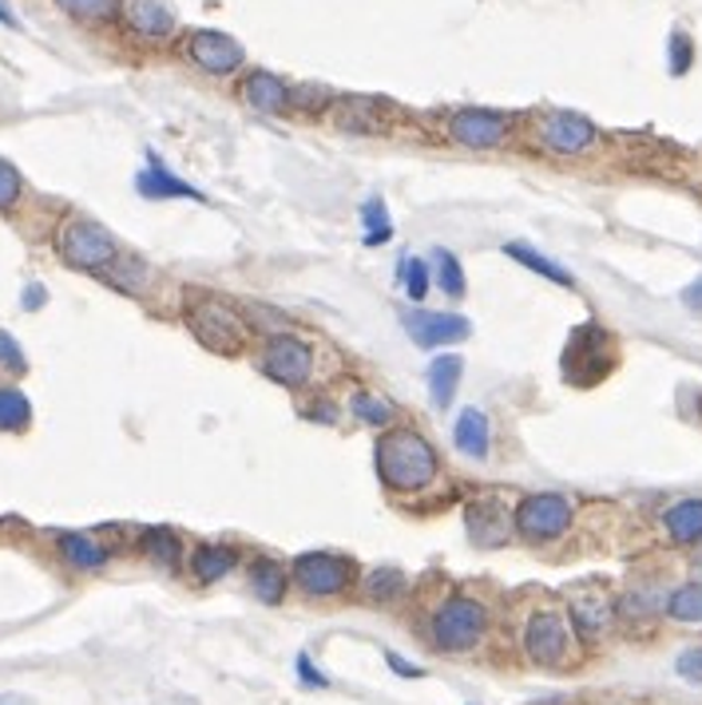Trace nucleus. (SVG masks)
I'll return each instance as SVG.
<instances>
[{
	"mask_svg": "<svg viewBox=\"0 0 702 705\" xmlns=\"http://www.w3.org/2000/svg\"><path fill=\"white\" fill-rule=\"evenodd\" d=\"M385 666H390L398 677H409V682H417V677H425V670H421L417 662H405L401 654H393V650L385 654Z\"/></svg>",
	"mask_w": 702,
	"mask_h": 705,
	"instance_id": "obj_42",
	"label": "nucleus"
},
{
	"mask_svg": "<svg viewBox=\"0 0 702 705\" xmlns=\"http://www.w3.org/2000/svg\"><path fill=\"white\" fill-rule=\"evenodd\" d=\"M686 567H691V574H694V579H699V583H702V543L691 551V559H686Z\"/></svg>",
	"mask_w": 702,
	"mask_h": 705,
	"instance_id": "obj_46",
	"label": "nucleus"
},
{
	"mask_svg": "<svg viewBox=\"0 0 702 705\" xmlns=\"http://www.w3.org/2000/svg\"><path fill=\"white\" fill-rule=\"evenodd\" d=\"M516 536L528 547H544L564 539L576 527V504L564 491H531L516 504Z\"/></svg>",
	"mask_w": 702,
	"mask_h": 705,
	"instance_id": "obj_7",
	"label": "nucleus"
},
{
	"mask_svg": "<svg viewBox=\"0 0 702 705\" xmlns=\"http://www.w3.org/2000/svg\"><path fill=\"white\" fill-rule=\"evenodd\" d=\"M531 132H536V143H540L548 155H560V159H588V155L599 151V143H603V132H599L588 115L564 112V107H548V112L536 115Z\"/></svg>",
	"mask_w": 702,
	"mask_h": 705,
	"instance_id": "obj_10",
	"label": "nucleus"
},
{
	"mask_svg": "<svg viewBox=\"0 0 702 705\" xmlns=\"http://www.w3.org/2000/svg\"><path fill=\"white\" fill-rule=\"evenodd\" d=\"M238 95H242V104H247L250 112H262V115H275L290 107V84L278 80L275 72H266V68H255V72L242 80Z\"/></svg>",
	"mask_w": 702,
	"mask_h": 705,
	"instance_id": "obj_17",
	"label": "nucleus"
},
{
	"mask_svg": "<svg viewBox=\"0 0 702 705\" xmlns=\"http://www.w3.org/2000/svg\"><path fill=\"white\" fill-rule=\"evenodd\" d=\"M663 619L679 622V626H702V583L699 579H686V583L667 591Z\"/></svg>",
	"mask_w": 702,
	"mask_h": 705,
	"instance_id": "obj_27",
	"label": "nucleus"
},
{
	"mask_svg": "<svg viewBox=\"0 0 702 705\" xmlns=\"http://www.w3.org/2000/svg\"><path fill=\"white\" fill-rule=\"evenodd\" d=\"M135 190H140L143 198H190V203H207L199 187H190V183L175 179L172 170L163 167L155 155L147 159V167L135 175Z\"/></svg>",
	"mask_w": 702,
	"mask_h": 705,
	"instance_id": "obj_19",
	"label": "nucleus"
},
{
	"mask_svg": "<svg viewBox=\"0 0 702 705\" xmlns=\"http://www.w3.org/2000/svg\"><path fill=\"white\" fill-rule=\"evenodd\" d=\"M187 56H190V64L199 68V72H207V75H235L238 68L247 64L242 44H238L235 37H227V32H215V29L190 32Z\"/></svg>",
	"mask_w": 702,
	"mask_h": 705,
	"instance_id": "obj_14",
	"label": "nucleus"
},
{
	"mask_svg": "<svg viewBox=\"0 0 702 705\" xmlns=\"http://www.w3.org/2000/svg\"><path fill=\"white\" fill-rule=\"evenodd\" d=\"M238 567V551L230 543H199L190 551V579L195 583H219Z\"/></svg>",
	"mask_w": 702,
	"mask_h": 705,
	"instance_id": "obj_22",
	"label": "nucleus"
},
{
	"mask_svg": "<svg viewBox=\"0 0 702 705\" xmlns=\"http://www.w3.org/2000/svg\"><path fill=\"white\" fill-rule=\"evenodd\" d=\"M140 551L152 559L155 567H163V571H175V567L183 563V543L172 527H147L140 536Z\"/></svg>",
	"mask_w": 702,
	"mask_h": 705,
	"instance_id": "obj_30",
	"label": "nucleus"
},
{
	"mask_svg": "<svg viewBox=\"0 0 702 705\" xmlns=\"http://www.w3.org/2000/svg\"><path fill=\"white\" fill-rule=\"evenodd\" d=\"M433 278H437V290L445 293V298L461 301L468 293V278H465V266H461V258L453 255V250H445L441 246L437 255H433Z\"/></svg>",
	"mask_w": 702,
	"mask_h": 705,
	"instance_id": "obj_31",
	"label": "nucleus"
},
{
	"mask_svg": "<svg viewBox=\"0 0 702 705\" xmlns=\"http://www.w3.org/2000/svg\"><path fill=\"white\" fill-rule=\"evenodd\" d=\"M361 599L365 602H378V606H393L401 594L409 591V579L405 571L398 567H378V571H365L361 574Z\"/></svg>",
	"mask_w": 702,
	"mask_h": 705,
	"instance_id": "obj_28",
	"label": "nucleus"
},
{
	"mask_svg": "<svg viewBox=\"0 0 702 705\" xmlns=\"http://www.w3.org/2000/svg\"><path fill=\"white\" fill-rule=\"evenodd\" d=\"M504 255L513 258V262H520L524 270L540 273L544 282L564 286V290H576V278H571V270H564L560 262H551V258L540 255V250H531L528 242H508V246H504Z\"/></svg>",
	"mask_w": 702,
	"mask_h": 705,
	"instance_id": "obj_26",
	"label": "nucleus"
},
{
	"mask_svg": "<svg viewBox=\"0 0 702 705\" xmlns=\"http://www.w3.org/2000/svg\"><path fill=\"white\" fill-rule=\"evenodd\" d=\"M60 556L68 559V567H76V571H104L112 551H107L104 543H95L92 536L68 531V536H60Z\"/></svg>",
	"mask_w": 702,
	"mask_h": 705,
	"instance_id": "obj_29",
	"label": "nucleus"
},
{
	"mask_svg": "<svg viewBox=\"0 0 702 705\" xmlns=\"http://www.w3.org/2000/svg\"><path fill=\"white\" fill-rule=\"evenodd\" d=\"M187 330L195 333L203 349L219 353V357H238L250 345V318L238 313L230 301L195 293L187 301Z\"/></svg>",
	"mask_w": 702,
	"mask_h": 705,
	"instance_id": "obj_4",
	"label": "nucleus"
},
{
	"mask_svg": "<svg viewBox=\"0 0 702 705\" xmlns=\"http://www.w3.org/2000/svg\"><path fill=\"white\" fill-rule=\"evenodd\" d=\"M0 705H32V697H20V694H0Z\"/></svg>",
	"mask_w": 702,
	"mask_h": 705,
	"instance_id": "obj_47",
	"label": "nucleus"
},
{
	"mask_svg": "<svg viewBox=\"0 0 702 705\" xmlns=\"http://www.w3.org/2000/svg\"><path fill=\"white\" fill-rule=\"evenodd\" d=\"M0 365L9 369V373H24L29 369V357H24V349L17 345V338L0 330Z\"/></svg>",
	"mask_w": 702,
	"mask_h": 705,
	"instance_id": "obj_40",
	"label": "nucleus"
},
{
	"mask_svg": "<svg viewBox=\"0 0 702 705\" xmlns=\"http://www.w3.org/2000/svg\"><path fill=\"white\" fill-rule=\"evenodd\" d=\"M401 286L413 301H425L429 298V286H433V270H429L425 258H401Z\"/></svg>",
	"mask_w": 702,
	"mask_h": 705,
	"instance_id": "obj_36",
	"label": "nucleus"
},
{
	"mask_svg": "<svg viewBox=\"0 0 702 705\" xmlns=\"http://www.w3.org/2000/svg\"><path fill=\"white\" fill-rule=\"evenodd\" d=\"M56 9H64L68 17L76 20H92V24H100V20H115L120 17V0H56Z\"/></svg>",
	"mask_w": 702,
	"mask_h": 705,
	"instance_id": "obj_35",
	"label": "nucleus"
},
{
	"mask_svg": "<svg viewBox=\"0 0 702 705\" xmlns=\"http://www.w3.org/2000/svg\"><path fill=\"white\" fill-rule=\"evenodd\" d=\"M290 583L306 599H342V594H350L361 583V574L350 556H338V551H302L290 563Z\"/></svg>",
	"mask_w": 702,
	"mask_h": 705,
	"instance_id": "obj_9",
	"label": "nucleus"
},
{
	"mask_svg": "<svg viewBox=\"0 0 702 705\" xmlns=\"http://www.w3.org/2000/svg\"><path fill=\"white\" fill-rule=\"evenodd\" d=\"M461 376H465V357H456V353H441V357L429 361V401L437 408L453 405Z\"/></svg>",
	"mask_w": 702,
	"mask_h": 705,
	"instance_id": "obj_23",
	"label": "nucleus"
},
{
	"mask_svg": "<svg viewBox=\"0 0 702 705\" xmlns=\"http://www.w3.org/2000/svg\"><path fill=\"white\" fill-rule=\"evenodd\" d=\"M247 583L262 606H278L286 599V587H290V567L275 556H255L247 567Z\"/></svg>",
	"mask_w": 702,
	"mask_h": 705,
	"instance_id": "obj_18",
	"label": "nucleus"
},
{
	"mask_svg": "<svg viewBox=\"0 0 702 705\" xmlns=\"http://www.w3.org/2000/svg\"><path fill=\"white\" fill-rule=\"evenodd\" d=\"M333 127L345 135H378L385 132V120H381V107L373 100H338V112H333Z\"/></svg>",
	"mask_w": 702,
	"mask_h": 705,
	"instance_id": "obj_24",
	"label": "nucleus"
},
{
	"mask_svg": "<svg viewBox=\"0 0 702 705\" xmlns=\"http://www.w3.org/2000/svg\"><path fill=\"white\" fill-rule=\"evenodd\" d=\"M350 416L358 424H365V428H393V408L370 388H358L350 396Z\"/></svg>",
	"mask_w": 702,
	"mask_h": 705,
	"instance_id": "obj_32",
	"label": "nucleus"
},
{
	"mask_svg": "<svg viewBox=\"0 0 702 705\" xmlns=\"http://www.w3.org/2000/svg\"><path fill=\"white\" fill-rule=\"evenodd\" d=\"M611 369H616V338H611L599 321H584L568 338V345H564V357H560L564 381L576 388H591L599 385Z\"/></svg>",
	"mask_w": 702,
	"mask_h": 705,
	"instance_id": "obj_5",
	"label": "nucleus"
},
{
	"mask_svg": "<svg viewBox=\"0 0 702 705\" xmlns=\"http://www.w3.org/2000/svg\"><path fill=\"white\" fill-rule=\"evenodd\" d=\"M453 444L456 452H465L468 460H488L493 452V424L481 408H465L453 424Z\"/></svg>",
	"mask_w": 702,
	"mask_h": 705,
	"instance_id": "obj_20",
	"label": "nucleus"
},
{
	"mask_svg": "<svg viewBox=\"0 0 702 705\" xmlns=\"http://www.w3.org/2000/svg\"><path fill=\"white\" fill-rule=\"evenodd\" d=\"M405 333L413 338V345L421 349H445L465 341L473 333V321L461 318V313H437V310H413L405 313Z\"/></svg>",
	"mask_w": 702,
	"mask_h": 705,
	"instance_id": "obj_15",
	"label": "nucleus"
},
{
	"mask_svg": "<svg viewBox=\"0 0 702 705\" xmlns=\"http://www.w3.org/2000/svg\"><path fill=\"white\" fill-rule=\"evenodd\" d=\"M513 115L493 112V107H461L448 115L445 135L465 151H493L513 139Z\"/></svg>",
	"mask_w": 702,
	"mask_h": 705,
	"instance_id": "obj_11",
	"label": "nucleus"
},
{
	"mask_svg": "<svg viewBox=\"0 0 702 705\" xmlns=\"http://www.w3.org/2000/svg\"><path fill=\"white\" fill-rule=\"evenodd\" d=\"M579 646L584 642L576 639V626H571L564 606H536V611H528V619L520 626V650L531 666L568 670L576 666Z\"/></svg>",
	"mask_w": 702,
	"mask_h": 705,
	"instance_id": "obj_3",
	"label": "nucleus"
},
{
	"mask_svg": "<svg viewBox=\"0 0 702 705\" xmlns=\"http://www.w3.org/2000/svg\"><path fill=\"white\" fill-rule=\"evenodd\" d=\"M691 64H694V40L683 29H674L671 40H667V68H671V75H686Z\"/></svg>",
	"mask_w": 702,
	"mask_h": 705,
	"instance_id": "obj_37",
	"label": "nucleus"
},
{
	"mask_svg": "<svg viewBox=\"0 0 702 705\" xmlns=\"http://www.w3.org/2000/svg\"><path fill=\"white\" fill-rule=\"evenodd\" d=\"M465 536L481 551H496L516 536V519L508 504L496 496H476L465 504Z\"/></svg>",
	"mask_w": 702,
	"mask_h": 705,
	"instance_id": "obj_13",
	"label": "nucleus"
},
{
	"mask_svg": "<svg viewBox=\"0 0 702 705\" xmlns=\"http://www.w3.org/2000/svg\"><path fill=\"white\" fill-rule=\"evenodd\" d=\"M674 674L686 677V682H702V642L686 646L679 659H674Z\"/></svg>",
	"mask_w": 702,
	"mask_h": 705,
	"instance_id": "obj_39",
	"label": "nucleus"
},
{
	"mask_svg": "<svg viewBox=\"0 0 702 705\" xmlns=\"http://www.w3.org/2000/svg\"><path fill=\"white\" fill-rule=\"evenodd\" d=\"M361 226H365V235H361V242L365 246H385L393 238V218L390 210H385V198H365L361 203Z\"/></svg>",
	"mask_w": 702,
	"mask_h": 705,
	"instance_id": "obj_33",
	"label": "nucleus"
},
{
	"mask_svg": "<svg viewBox=\"0 0 702 705\" xmlns=\"http://www.w3.org/2000/svg\"><path fill=\"white\" fill-rule=\"evenodd\" d=\"M488 622H493V614L476 594L453 591L429 611L425 639L441 654H468V650H476L488 639Z\"/></svg>",
	"mask_w": 702,
	"mask_h": 705,
	"instance_id": "obj_2",
	"label": "nucleus"
},
{
	"mask_svg": "<svg viewBox=\"0 0 702 705\" xmlns=\"http://www.w3.org/2000/svg\"><path fill=\"white\" fill-rule=\"evenodd\" d=\"M663 602L651 587H627L623 594L616 599V622L639 631V626H655L659 614H663Z\"/></svg>",
	"mask_w": 702,
	"mask_h": 705,
	"instance_id": "obj_21",
	"label": "nucleus"
},
{
	"mask_svg": "<svg viewBox=\"0 0 702 705\" xmlns=\"http://www.w3.org/2000/svg\"><path fill=\"white\" fill-rule=\"evenodd\" d=\"M298 682H302V686H313V690H326V686H330V677H326L322 670L313 666L310 654H298Z\"/></svg>",
	"mask_w": 702,
	"mask_h": 705,
	"instance_id": "obj_41",
	"label": "nucleus"
},
{
	"mask_svg": "<svg viewBox=\"0 0 702 705\" xmlns=\"http://www.w3.org/2000/svg\"><path fill=\"white\" fill-rule=\"evenodd\" d=\"M679 301H683L686 310H702V273H699V278H694L691 286H686L683 293H679Z\"/></svg>",
	"mask_w": 702,
	"mask_h": 705,
	"instance_id": "obj_43",
	"label": "nucleus"
},
{
	"mask_svg": "<svg viewBox=\"0 0 702 705\" xmlns=\"http://www.w3.org/2000/svg\"><path fill=\"white\" fill-rule=\"evenodd\" d=\"M44 305V286L32 282L29 290H24V310H40Z\"/></svg>",
	"mask_w": 702,
	"mask_h": 705,
	"instance_id": "obj_44",
	"label": "nucleus"
},
{
	"mask_svg": "<svg viewBox=\"0 0 702 705\" xmlns=\"http://www.w3.org/2000/svg\"><path fill=\"white\" fill-rule=\"evenodd\" d=\"M127 24H132L140 37L163 40L175 32V12L167 9V4H159V0H132V4H127Z\"/></svg>",
	"mask_w": 702,
	"mask_h": 705,
	"instance_id": "obj_25",
	"label": "nucleus"
},
{
	"mask_svg": "<svg viewBox=\"0 0 702 705\" xmlns=\"http://www.w3.org/2000/svg\"><path fill=\"white\" fill-rule=\"evenodd\" d=\"M56 255L72 270L107 273L120 262V242L92 218H68L56 230Z\"/></svg>",
	"mask_w": 702,
	"mask_h": 705,
	"instance_id": "obj_8",
	"label": "nucleus"
},
{
	"mask_svg": "<svg viewBox=\"0 0 702 705\" xmlns=\"http://www.w3.org/2000/svg\"><path fill=\"white\" fill-rule=\"evenodd\" d=\"M306 416H318L322 424H333V421H338V408H333V405H310V408H306Z\"/></svg>",
	"mask_w": 702,
	"mask_h": 705,
	"instance_id": "obj_45",
	"label": "nucleus"
},
{
	"mask_svg": "<svg viewBox=\"0 0 702 705\" xmlns=\"http://www.w3.org/2000/svg\"><path fill=\"white\" fill-rule=\"evenodd\" d=\"M564 611H568L571 626H576V639L584 646H596L611 634L616 626V599H611L603 587H571L568 602H564Z\"/></svg>",
	"mask_w": 702,
	"mask_h": 705,
	"instance_id": "obj_12",
	"label": "nucleus"
},
{
	"mask_svg": "<svg viewBox=\"0 0 702 705\" xmlns=\"http://www.w3.org/2000/svg\"><path fill=\"white\" fill-rule=\"evenodd\" d=\"M373 468L385 491L398 496H417L441 480L437 448L417 433V428H385L373 444Z\"/></svg>",
	"mask_w": 702,
	"mask_h": 705,
	"instance_id": "obj_1",
	"label": "nucleus"
},
{
	"mask_svg": "<svg viewBox=\"0 0 702 705\" xmlns=\"http://www.w3.org/2000/svg\"><path fill=\"white\" fill-rule=\"evenodd\" d=\"M659 523H663V536L671 539V547H694L702 543V496L674 499L671 508L659 511Z\"/></svg>",
	"mask_w": 702,
	"mask_h": 705,
	"instance_id": "obj_16",
	"label": "nucleus"
},
{
	"mask_svg": "<svg viewBox=\"0 0 702 705\" xmlns=\"http://www.w3.org/2000/svg\"><path fill=\"white\" fill-rule=\"evenodd\" d=\"M0 20H4V24H9V29H17V17H12V12L4 9V0H0Z\"/></svg>",
	"mask_w": 702,
	"mask_h": 705,
	"instance_id": "obj_48",
	"label": "nucleus"
},
{
	"mask_svg": "<svg viewBox=\"0 0 702 705\" xmlns=\"http://www.w3.org/2000/svg\"><path fill=\"white\" fill-rule=\"evenodd\" d=\"M20 190H24V183H20V170L12 167L9 159H0V210H12L20 203Z\"/></svg>",
	"mask_w": 702,
	"mask_h": 705,
	"instance_id": "obj_38",
	"label": "nucleus"
},
{
	"mask_svg": "<svg viewBox=\"0 0 702 705\" xmlns=\"http://www.w3.org/2000/svg\"><path fill=\"white\" fill-rule=\"evenodd\" d=\"M32 421L29 396L20 388H0V433H24Z\"/></svg>",
	"mask_w": 702,
	"mask_h": 705,
	"instance_id": "obj_34",
	"label": "nucleus"
},
{
	"mask_svg": "<svg viewBox=\"0 0 702 705\" xmlns=\"http://www.w3.org/2000/svg\"><path fill=\"white\" fill-rule=\"evenodd\" d=\"M258 369L278 388L302 393L306 385H313V373H318V349H313V341L298 338L290 330L270 333L258 349Z\"/></svg>",
	"mask_w": 702,
	"mask_h": 705,
	"instance_id": "obj_6",
	"label": "nucleus"
}]
</instances>
